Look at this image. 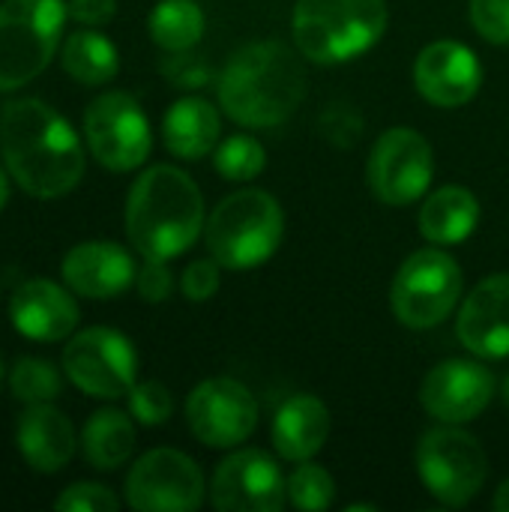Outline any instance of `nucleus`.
I'll return each instance as SVG.
<instances>
[{
  "instance_id": "f257e3e1",
  "label": "nucleus",
  "mask_w": 509,
  "mask_h": 512,
  "mask_svg": "<svg viewBox=\"0 0 509 512\" xmlns=\"http://www.w3.org/2000/svg\"><path fill=\"white\" fill-rule=\"evenodd\" d=\"M0 153L9 177L33 198L69 195L84 177V144L72 123L42 99H15L0 111Z\"/></svg>"
},
{
  "instance_id": "f03ea898",
  "label": "nucleus",
  "mask_w": 509,
  "mask_h": 512,
  "mask_svg": "<svg viewBox=\"0 0 509 512\" xmlns=\"http://www.w3.org/2000/svg\"><path fill=\"white\" fill-rule=\"evenodd\" d=\"M306 96V66L285 42H252L219 75L222 111L249 129L282 126Z\"/></svg>"
},
{
  "instance_id": "7ed1b4c3",
  "label": "nucleus",
  "mask_w": 509,
  "mask_h": 512,
  "mask_svg": "<svg viewBox=\"0 0 509 512\" xmlns=\"http://www.w3.org/2000/svg\"><path fill=\"white\" fill-rule=\"evenodd\" d=\"M204 222L201 189L186 171L153 165L135 177L126 198V237L141 258H180L198 240Z\"/></svg>"
},
{
  "instance_id": "20e7f679",
  "label": "nucleus",
  "mask_w": 509,
  "mask_h": 512,
  "mask_svg": "<svg viewBox=\"0 0 509 512\" xmlns=\"http://www.w3.org/2000/svg\"><path fill=\"white\" fill-rule=\"evenodd\" d=\"M387 24L384 0H297L291 18L297 51L321 66L366 54L381 42Z\"/></svg>"
},
{
  "instance_id": "39448f33",
  "label": "nucleus",
  "mask_w": 509,
  "mask_h": 512,
  "mask_svg": "<svg viewBox=\"0 0 509 512\" xmlns=\"http://www.w3.org/2000/svg\"><path fill=\"white\" fill-rule=\"evenodd\" d=\"M285 237V210L264 189H240L204 222V243L222 270H252L270 261Z\"/></svg>"
},
{
  "instance_id": "423d86ee",
  "label": "nucleus",
  "mask_w": 509,
  "mask_h": 512,
  "mask_svg": "<svg viewBox=\"0 0 509 512\" xmlns=\"http://www.w3.org/2000/svg\"><path fill=\"white\" fill-rule=\"evenodd\" d=\"M66 18V0L0 3V93H12L45 72L63 42Z\"/></svg>"
},
{
  "instance_id": "0eeeda50",
  "label": "nucleus",
  "mask_w": 509,
  "mask_h": 512,
  "mask_svg": "<svg viewBox=\"0 0 509 512\" xmlns=\"http://www.w3.org/2000/svg\"><path fill=\"white\" fill-rule=\"evenodd\" d=\"M462 267L444 249H420L402 261L390 288V306L402 327L432 330L453 315L462 297Z\"/></svg>"
},
{
  "instance_id": "6e6552de",
  "label": "nucleus",
  "mask_w": 509,
  "mask_h": 512,
  "mask_svg": "<svg viewBox=\"0 0 509 512\" xmlns=\"http://www.w3.org/2000/svg\"><path fill=\"white\" fill-rule=\"evenodd\" d=\"M417 471L429 495L438 498L444 507L471 504L489 477L480 441L453 423H444L441 429L423 435V441L417 444Z\"/></svg>"
},
{
  "instance_id": "1a4fd4ad",
  "label": "nucleus",
  "mask_w": 509,
  "mask_h": 512,
  "mask_svg": "<svg viewBox=\"0 0 509 512\" xmlns=\"http://www.w3.org/2000/svg\"><path fill=\"white\" fill-rule=\"evenodd\" d=\"M84 141L90 156L108 171H135L153 150V132L144 108L123 90L96 96L84 111Z\"/></svg>"
},
{
  "instance_id": "9d476101",
  "label": "nucleus",
  "mask_w": 509,
  "mask_h": 512,
  "mask_svg": "<svg viewBox=\"0 0 509 512\" xmlns=\"http://www.w3.org/2000/svg\"><path fill=\"white\" fill-rule=\"evenodd\" d=\"M63 375L90 399H120L135 387V345L111 327H87L63 348Z\"/></svg>"
},
{
  "instance_id": "9b49d317",
  "label": "nucleus",
  "mask_w": 509,
  "mask_h": 512,
  "mask_svg": "<svg viewBox=\"0 0 509 512\" xmlns=\"http://www.w3.org/2000/svg\"><path fill=\"white\" fill-rule=\"evenodd\" d=\"M366 174L378 201L390 207H408L420 201L432 186V144L411 126L387 129L369 153Z\"/></svg>"
},
{
  "instance_id": "f8f14e48",
  "label": "nucleus",
  "mask_w": 509,
  "mask_h": 512,
  "mask_svg": "<svg viewBox=\"0 0 509 512\" xmlns=\"http://www.w3.org/2000/svg\"><path fill=\"white\" fill-rule=\"evenodd\" d=\"M204 474L192 456L159 447L126 474V504L138 512H192L204 504Z\"/></svg>"
},
{
  "instance_id": "ddd939ff",
  "label": "nucleus",
  "mask_w": 509,
  "mask_h": 512,
  "mask_svg": "<svg viewBox=\"0 0 509 512\" xmlns=\"http://www.w3.org/2000/svg\"><path fill=\"white\" fill-rule=\"evenodd\" d=\"M186 423L204 447L234 450L255 432L258 402L234 378H207L186 399Z\"/></svg>"
},
{
  "instance_id": "4468645a",
  "label": "nucleus",
  "mask_w": 509,
  "mask_h": 512,
  "mask_svg": "<svg viewBox=\"0 0 509 512\" xmlns=\"http://www.w3.org/2000/svg\"><path fill=\"white\" fill-rule=\"evenodd\" d=\"M210 504L219 512H279L288 504V480L264 450H237L213 471Z\"/></svg>"
},
{
  "instance_id": "2eb2a0df",
  "label": "nucleus",
  "mask_w": 509,
  "mask_h": 512,
  "mask_svg": "<svg viewBox=\"0 0 509 512\" xmlns=\"http://www.w3.org/2000/svg\"><path fill=\"white\" fill-rule=\"evenodd\" d=\"M495 396V375L477 360H444L438 363L423 387L420 402L438 423H471L477 420Z\"/></svg>"
},
{
  "instance_id": "dca6fc26",
  "label": "nucleus",
  "mask_w": 509,
  "mask_h": 512,
  "mask_svg": "<svg viewBox=\"0 0 509 512\" xmlns=\"http://www.w3.org/2000/svg\"><path fill=\"white\" fill-rule=\"evenodd\" d=\"M414 84L426 102L438 108H462L480 93L483 66L468 45L456 39H438L417 54Z\"/></svg>"
},
{
  "instance_id": "f3484780",
  "label": "nucleus",
  "mask_w": 509,
  "mask_h": 512,
  "mask_svg": "<svg viewBox=\"0 0 509 512\" xmlns=\"http://www.w3.org/2000/svg\"><path fill=\"white\" fill-rule=\"evenodd\" d=\"M456 336L480 360L509 357V273L483 279L465 297Z\"/></svg>"
},
{
  "instance_id": "a211bd4d",
  "label": "nucleus",
  "mask_w": 509,
  "mask_h": 512,
  "mask_svg": "<svg viewBox=\"0 0 509 512\" xmlns=\"http://www.w3.org/2000/svg\"><path fill=\"white\" fill-rule=\"evenodd\" d=\"M60 273L66 288H72V294L87 300H111L123 294L129 285H135L138 267L129 249H123L120 243L87 240L63 255Z\"/></svg>"
},
{
  "instance_id": "6ab92c4d",
  "label": "nucleus",
  "mask_w": 509,
  "mask_h": 512,
  "mask_svg": "<svg viewBox=\"0 0 509 512\" xmlns=\"http://www.w3.org/2000/svg\"><path fill=\"white\" fill-rule=\"evenodd\" d=\"M9 318L24 339L63 342L75 333L81 312L72 288H63L51 279H27L9 300Z\"/></svg>"
},
{
  "instance_id": "aec40b11",
  "label": "nucleus",
  "mask_w": 509,
  "mask_h": 512,
  "mask_svg": "<svg viewBox=\"0 0 509 512\" xmlns=\"http://www.w3.org/2000/svg\"><path fill=\"white\" fill-rule=\"evenodd\" d=\"M15 444L21 459L36 474H57L75 456V429L69 417L51 402L27 405L15 426Z\"/></svg>"
},
{
  "instance_id": "412c9836",
  "label": "nucleus",
  "mask_w": 509,
  "mask_h": 512,
  "mask_svg": "<svg viewBox=\"0 0 509 512\" xmlns=\"http://www.w3.org/2000/svg\"><path fill=\"white\" fill-rule=\"evenodd\" d=\"M330 438V411L318 396L288 399L273 420V447L285 462H306Z\"/></svg>"
},
{
  "instance_id": "4be33fe9",
  "label": "nucleus",
  "mask_w": 509,
  "mask_h": 512,
  "mask_svg": "<svg viewBox=\"0 0 509 512\" xmlns=\"http://www.w3.org/2000/svg\"><path fill=\"white\" fill-rule=\"evenodd\" d=\"M219 135H222L219 111L201 96H183L165 111L162 141L177 159L186 162L204 159L219 147Z\"/></svg>"
},
{
  "instance_id": "5701e85b",
  "label": "nucleus",
  "mask_w": 509,
  "mask_h": 512,
  "mask_svg": "<svg viewBox=\"0 0 509 512\" xmlns=\"http://www.w3.org/2000/svg\"><path fill=\"white\" fill-rule=\"evenodd\" d=\"M480 222V201L465 186H441L420 207V234L432 246L465 243Z\"/></svg>"
},
{
  "instance_id": "b1692460",
  "label": "nucleus",
  "mask_w": 509,
  "mask_h": 512,
  "mask_svg": "<svg viewBox=\"0 0 509 512\" xmlns=\"http://www.w3.org/2000/svg\"><path fill=\"white\" fill-rule=\"evenodd\" d=\"M135 441L138 438L132 414H123L117 408L96 411L81 429V453L96 471H114L126 465L135 453Z\"/></svg>"
},
{
  "instance_id": "393cba45",
  "label": "nucleus",
  "mask_w": 509,
  "mask_h": 512,
  "mask_svg": "<svg viewBox=\"0 0 509 512\" xmlns=\"http://www.w3.org/2000/svg\"><path fill=\"white\" fill-rule=\"evenodd\" d=\"M60 63H63V72L84 87L108 84L120 72L117 45L105 33L90 30V27H81L63 39Z\"/></svg>"
},
{
  "instance_id": "a878e982",
  "label": "nucleus",
  "mask_w": 509,
  "mask_h": 512,
  "mask_svg": "<svg viewBox=\"0 0 509 512\" xmlns=\"http://www.w3.org/2000/svg\"><path fill=\"white\" fill-rule=\"evenodd\" d=\"M147 30L162 51H189L204 36V12L195 0H159L147 18Z\"/></svg>"
},
{
  "instance_id": "bb28decb",
  "label": "nucleus",
  "mask_w": 509,
  "mask_h": 512,
  "mask_svg": "<svg viewBox=\"0 0 509 512\" xmlns=\"http://www.w3.org/2000/svg\"><path fill=\"white\" fill-rule=\"evenodd\" d=\"M9 390L24 405L54 402L63 393V378L54 363L42 357H21L9 372Z\"/></svg>"
},
{
  "instance_id": "cd10ccee",
  "label": "nucleus",
  "mask_w": 509,
  "mask_h": 512,
  "mask_svg": "<svg viewBox=\"0 0 509 512\" xmlns=\"http://www.w3.org/2000/svg\"><path fill=\"white\" fill-rule=\"evenodd\" d=\"M213 165L225 180L246 183V180H255L267 168V153L258 138L237 132L213 150Z\"/></svg>"
},
{
  "instance_id": "c85d7f7f",
  "label": "nucleus",
  "mask_w": 509,
  "mask_h": 512,
  "mask_svg": "<svg viewBox=\"0 0 509 512\" xmlns=\"http://www.w3.org/2000/svg\"><path fill=\"white\" fill-rule=\"evenodd\" d=\"M288 501L303 512L330 510L336 501V480L327 468L315 465L312 459L297 462L288 477Z\"/></svg>"
},
{
  "instance_id": "c756f323",
  "label": "nucleus",
  "mask_w": 509,
  "mask_h": 512,
  "mask_svg": "<svg viewBox=\"0 0 509 512\" xmlns=\"http://www.w3.org/2000/svg\"><path fill=\"white\" fill-rule=\"evenodd\" d=\"M129 399V414L141 426H162L174 414V399L171 390L159 381H135V387L126 393Z\"/></svg>"
},
{
  "instance_id": "7c9ffc66",
  "label": "nucleus",
  "mask_w": 509,
  "mask_h": 512,
  "mask_svg": "<svg viewBox=\"0 0 509 512\" xmlns=\"http://www.w3.org/2000/svg\"><path fill=\"white\" fill-rule=\"evenodd\" d=\"M54 510L60 512H117L120 498L102 483H72L54 498Z\"/></svg>"
},
{
  "instance_id": "2f4dec72",
  "label": "nucleus",
  "mask_w": 509,
  "mask_h": 512,
  "mask_svg": "<svg viewBox=\"0 0 509 512\" xmlns=\"http://www.w3.org/2000/svg\"><path fill=\"white\" fill-rule=\"evenodd\" d=\"M471 24L486 42L509 45V0H471Z\"/></svg>"
},
{
  "instance_id": "473e14b6",
  "label": "nucleus",
  "mask_w": 509,
  "mask_h": 512,
  "mask_svg": "<svg viewBox=\"0 0 509 512\" xmlns=\"http://www.w3.org/2000/svg\"><path fill=\"white\" fill-rule=\"evenodd\" d=\"M222 264L216 258H201V261H192L186 270H183V279H180V291L186 300L192 303H207L216 291H219V276Z\"/></svg>"
},
{
  "instance_id": "72a5a7b5",
  "label": "nucleus",
  "mask_w": 509,
  "mask_h": 512,
  "mask_svg": "<svg viewBox=\"0 0 509 512\" xmlns=\"http://www.w3.org/2000/svg\"><path fill=\"white\" fill-rule=\"evenodd\" d=\"M135 288L144 303H165L174 291V276L168 270V261L144 258V264L135 273Z\"/></svg>"
},
{
  "instance_id": "f704fd0d",
  "label": "nucleus",
  "mask_w": 509,
  "mask_h": 512,
  "mask_svg": "<svg viewBox=\"0 0 509 512\" xmlns=\"http://www.w3.org/2000/svg\"><path fill=\"white\" fill-rule=\"evenodd\" d=\"M165 75L171 78V84L177 87H204L210 78L207 63L195 60L189 51H177L168 63H165Z\"/></svg>"
},
{
  "instance_id": "c9c22d12",
  "label": "nucleus",
  "mask_w": 509,
  "mask_h": 512,
  "mask_svg": "<svg viewBox=\"0 0 509 512\" xmlns=\"http://www.w3.org/2000/svg\"><path fill=\"white\" fill-rule=\"evenodd\" d=\"M66 12L81 27H102L114 18L117 0H66Z\"/></svg>"
},
{
  "instance_id": "e433bc0d",
  "label": "nucleus",
  "mask_w": 509,
  "mask_h": 512,
  "mask_svg": "<svg viewBox=\"0 0 509 512\" xmlns=\"http://www.w3.org/2000/svg\"><path fill=\"white\" fill-rule=\"evenodd\" d=\"M492 507L498 512H509V480H504L501 486H498V492H495V501H492Z\"/></svg>"
},
{
  "instance_id": "4c0bfd02",
  "label": "nucleus",
  "mask_w": 509,
  "mask_h": 512,
  "mask_svg": "<svg viewBox=\"0 0 509 512\" xmlns=\"http://www.w3.org/2000/svg\"><path fill=\"white\" fill-rule=\"evenodd\" d=\"M6 201H9V171L0 168V210L6 207Z\"/></svg>"
},
{
  "instance_id": "58836bf2",
  "label": "nucleus",
  "mask_w": 509,
  "mask_h": 512,
  "mask_svg": "<svg viewBox=\"0 0 509 512\" xmlns=\"http://www.w3.org/2000/svg\"><path fill=\"white\" fill-rule=\"evenodd\" d=\"M360 510H375V504H351L348 512H360Z\"/></svg>"
},
{
  "instance_id": "ea45409f",
  "label": "nucleus",
  "mask_w": 509,
  "mask_h": 512,
  "mask_svg": "<svg viewBox=\"0 0 509 512\" xmlns=\"http://www.w3.org/2000/svg\"><path fill=\"white\" fill-rule=\"evenodd\" d=\"M501 396H504V402L509 405V375L504 378V387H501Z\"/></svg>"
},
{
  "instance_id": "a19ab883",
  "label": "nucleus",
  "mask_w": 509,
  "mask_h": 512,
  "mask_svg": "<svg viewBox=\"0 0 509 512\" xmlns=\"http://www.w3.org/2000/svg\"><path fill=\"white\" fill-rule=\"evenodd\" d=\"M0 384H3V360H0Z\"/></svg>"
}]
</instances>
